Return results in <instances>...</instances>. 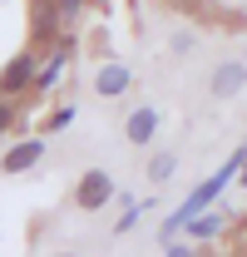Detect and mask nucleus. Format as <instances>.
<instances>
[{"mask_svg":"<svg viewBox=\"0 0 247 257\" xmlns=\"http://www.w3.org/2000/svg\"><path fill=\"white\" fill-rule=\"evenodd\" d=\"M69 124H74V109H69V104H60V109L45 119V134H64Z\"/></svg>","mask_w":247,"mask_h":257,"instance_id":"10","label":"nucleus"},{"mask_svg":"<svg viewBox=\"0 0 247 257\" xmlns=\"http://www.w3.org/2000/svg\"><path fill=\"white\" fill-rule=\"evenodd\" d=\"M163 252H168V257H188V252H198V247H193V242H168Z\"/></svg>","mask_w":247,"mask_h":257,"instance_id":"14","label":"nucleus"},{"mask_svg":"<svg viewBox=\"0 0 247 257\" xmlns=\"http://www.w3.org/2000/svg\"><path fill=\"white\" fill-rule=\"evenodd\" d=\"M60 10H64V15H79V10H84V0H60Z\"/></svg>","mask_w":247,"mask_h":257,"instance_id":"15","label":"nucleus"},{"mask_svg":"<svg viewBox=\"0 0 247 257\" xmlns=\"http://www.w3.org/2000/svg\"><path fill=\"white\" fill-rule=\"evenodd\" d=\"M217 232H222V218H198V223H193V237H198V242H203V237H217Z\"/></svg>","mask_w":247,"mask_h":257,"instance_id":"13","label":"nucleus"},{"mask_svg":"<svg viewBox=\"0 0 247 257\" xmlns=\"http://www.w3.org/2000/svg\"><path fill=\"white\" fill-rule=\"evenodd\" d=\"M10 128H20V114H15V104L0 94V134H10Z\"/></svg>","mask_w":247,"mask_h":257,"instance_id":"12","label":"nucleus"},{"mask_svg":"<svg viewBox=\"0 0 247 257\" xmlns=\"http://www.w3.org/2000/svg\"><path fill=\"white\" fill-rule=\"evenodd\" d=\"M193 45H198V35H193V30H178L173 40H168V50H173L178 60H183V55H193Z\"/></svg>","mask_w":247,"mask_h":257,"instance_id":"11","label":"nucleus"},{"mask_svg":"<svg viewBox=\"0 0 247 257\" xmlns=\"http://www.w3.org/2000/svg\"><path fill=\"white\" fill-rule=\"evenodd\" d=\"M35 163H45V139H25V144H15V149L0 159V173L15 178V173H30Z\"/></svg>","mask_w":247,"mask_h":257,"instance_id":"6","label":"nucleus"},{"mask_svg":"<svg viewBox=\"0 0 247 257\" xmlns=\"http://www.w3.org/2000/svg\"><path fill=\"white\" fill-rule=\"evenodd\" d=\"M242 89H247V64L242 60L213 64V74H208V94L213 99H232V94H242Z\"/></svg>","mask_w":247,"mask_h":257,"instance_id":"3","label":"nucleus"},{"mask_svg":"<svg viewBox=\"0 0 247 257\" xmlns=\"http://www.w3.org/2000/svg\"><path fill=\"white\" fill-rule=\"evenodd\" d=\"M129 89H134V69L119 64V60H109L99 74H94V94L99 99H119V94H129Z\"/></svg>","mask_w":247,"mask_h":257,"instance_id":"5","label":"nucleus"},{"mask_svg":"<svg viewBox=\"0 0 247 257\" xmlns=\"http://www.w3.org/2000/svg\"><path fill=\"white\" fill-rule=\"evenodd\" d=\"M60 0H35V10H30V30L40 45H55L60 40Z\"/></svg>","mask_w":247,"mask_h":257,"instance_id":"7","label":"nucleus"},{"mask_svg":"<svg viewBox=\"0 0 247 257\" xmlns=\"http://www.w3.org/2000/svg\"><path fill=\"white\" fill-rule=\"evenodd\" d=\"M35 69H40V60H35L30 50H20L15 60H5V69H0V94L15 99V94H25V89H35Z\"/></svg>","mask_w":247,"mask_h":257,"instance_id":"1","label":"nucleus"},{"mask_svg":"<svg viewBox=\"0 0 247 257\" xmlns=\"http://www.w3.org/2000/svg\"><path fill=\"white\" fill-rule=\"evenodd\" d=\"M173 173H178V159H173V154H154V159H149V183H158V188H163Z\"/></svg>","mask_w":247,"mask_h":257,"instance_id":"9","label":"nucleus"},{"mask_svg":"<svg viewBox=\"0 0 247 257\" xmlns=\"http://www.w3.org/2000/svg\"><path fill=\"white\" fill-rule=\"evenodd\" d=\"M158 128H163V114H158L154 104H139V109L124 119V139L144 149V144H154V139H158Z\"/></svg>","mask_w":247,"mask_h":257,"instance_id":"4","label":"nucleus"},{"mask_svg":"<svg viewBox=\"0 0 247 257\" xmlns=\"http://www.w3.org/2000/svg\"><path fill=\"white\" fill-rule=\"evenodd\" d=\"M178 5H188V0H178Z\"/></svg>","mask_w":247,"mask_h":257,"instance_id":"16","label":"nucleus"},{"mask_svg":"<svg viewBox=\"0 0 247 257\" xmlns=\"http://www.w3.org/2000/svg\"><path fill=\"white\" fill-rule=\"evenodd\" d=\"M74 203H79L84 213H99V208H109V203H114V178H109L104 168H89V173L79 178V188H74Z\"/></svg>","mask_w":247,"mask_h":257,"instance_id":"2","label":"nucleus"},{"mask_svg":"<svg viewBox=\"0 0 247 257\" xmlns=\"http://www.w3.org/2000/svg\"><path fill=\"white\" fill-rule=\"evenodd\" d=\"M64 64H69V40H55V55H50V64H40L35 69V89H55L64 74Z\"/></svg>","mask_w":247,"mask_h":257,"instance_id":"8","label":"nucleus"}]
</instances>
